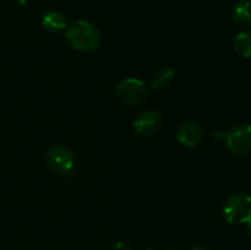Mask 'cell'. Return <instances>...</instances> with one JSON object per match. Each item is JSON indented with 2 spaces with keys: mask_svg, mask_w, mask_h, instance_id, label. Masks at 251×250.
Segmentation results:
<instances>
[{
  "mask_svg": "<svg viewBox=\"0 0 251 250\" xmlns=\"http://www.w3.org/2000/svg\"><path fill=\"white\" fill-rule=\"evenodd\" d=\"M117 96L127 105H137L145 103L150 97L149 87L139 78L127 77L120 81L117 86Z\"/></svg>",
  "mask_w": 251,
  "mask_h": 250,
  "instance_id": "4",
  "label": "cell"
},
{
  "mask_svg": "<svg viewBox=\"0 0 251 250\" xmlns=\"http://www.w3.org/2000/svg\"><path fill=\"white\" fill-rule=\"evenodd\" d=\"M234 49L243 58H251V31H243L234 38Z\"/></svg>",
  "mask_w": 251,
  "mask_h": 250,
  "instance_id": "11",
  "label": "cell"
},
{
  "mask_svg": "<svg viewBox=\"0 0 251 250\" xmlns=\"http://www.w3.org/2000/svg\"><path fill=\"white\" fill-rule=\"evenodd\" d=\"M42 24H43L44 28L48 32H51V33H59V32L64 31L68 27L65 16L59 11L47 12L43 16Z\"/></svg>",
  "mask_w": 251,
  "mask_h": 250,
  "instance_id": "8",
  "label": "cell"
},
{
  "mask_svg": "<svg viewBox=\"0 0 251 250\" xmlns=\"http://www.w3.org/2000/svg\"><path fill=\"white\" fill-rule=\"evenodd\" d=\"M146 250H153V249H151V248H149V249H146Z\"/></svg>",
  "mask_w": 251,
  "mask_h": 250,
  "instance_id": "15",
  "label": "cell"
},
{
  "mask_svg": "<svg viewBox=\"0 0 251 250\" xmlns=\"http://www.w3.org/2000/svg\"><path fill=\"white\" fill-rule=\"evenodd\" d=\"M191 250H208V249L207 248L202 247V245H196V247H194Z\"/></svg>",
  "mask_w": 251,
  "mask_h": 250,
  "instance_id": "14",
  "label": "cell"
},
{
  "mask_svg": "<svg viewBox=\"0 0 251 250\" xmlns=\"http://www.w3.org/2000/svg\"><path fill=\"white\" fill-rule=\"evenodd\" d=\"M233 19L243 26H251V1L243 0L233 9Z\"/></svg>",
  "mask_w": 251,
  "mask_h": 250,
  "instance_id": "10",
  "label": "cell"
},
{
  "mask_svg": "<svg viewBox=\"0 0 251 250\" xmlns=\"http://www.w3.org/2000/svg\"><path fill=\"white\" fill-rule=\"evenodd\" d=\"M176 139L185 147L198 146L203 139V127L194 120L183 123L176 131Z\"/></svg>",
  "mask_w": 251,
  "mask_h": 250,
  "instance_id": "6",
  "label": "cell"
},
{
  "mask_svg": "<svg viewBox=\"0 0 251 250\" xmlns=\"http://www.w3.org/2000/svg\"><path fill=\"white\" fill-rule=\"evenodd\" d=\"M46 162L48 168L54 173H68L74 166V154L68 147L56 145L47 152Z\"/></svg>",
  "mask_w": 251,
  "mask_h": 250,
  "instance_id": "5",
  "label": "cell"
},
{
  "mask_svg": "<svg viewBox=\"0 0 251 250\" xmlns=\"http://www.w3.org/2000/svg\"><path fill=\"white\" fill-rule=\"evenodd\" d=\"M223 217L230 225L247 223L251 218V196L244 193L232 194L223 205Z\"/></svg>",
  "mask_w": 251,
  "mask_h": 250,
  "instance_id": "2",
  "label": "cell"
},
{
  "mask_svg": "<svg viewBox=\"0 0 251 250\" xmlns=\"http://www.w3.org/2000/svg\"><path fill=\"white\" fill-rule=\"evenodd\" d=\"M247 225H248V227H247V232H248V234H249L250 237H251V218L247 222Z\"/></svg>",
  "mask_w": 251,
  "mask_h": 250,
  "instance_id": "13",
  "label": "cell"
},
{
  "mask_svg": "<svg viewBox=\"0 0 251 250\" xmlns=\"http://www.w3.org/2000/svg\"><path fill=\"white\" fill-rule=\"evenodd\" d=\"M225 140L228 150L237 156H247L251 152V124H238L227 132L216 135Z\"/></svg>",
  "mask_w": 251,
  "mask_h": 250,
  "instance_id": "3",
  "label": "cell"
},
{
  "mask_svg": "<svg viewBox=\"0 0 251 250\" xmlns=\"http://www.w3.org/2000/svg\"><path fill=\"white\" fill-rule=\"evenodd\" d=\"M68 43L78 51H92L100 43V33L97 27L88 21L78 20L66 27Z\"/></svg>",
  "mask_w": 251,
  "mask_h": 250,
  "instance_id": "1",
  "label": "cell"
},
{
  "mask_svg": "<svg viewBox=\"0 0 251 250\" xmlns=\"http://www.w3.org/2000/svg\"><path fill=\"white\" fill-rule=\"evenodd\" d=\"M174 80V70L169 66H162L161 69L154 73L153 78H152V87L156 90H162L166 88L173 82Z\"/></svg>",
  "mask_w": 251,
  "mask_h": 250,
  "instance_id": "9",
  "label": "cell"
},
{
  "mask_svg": "<svg viewBox=\"0 0 251 250\" xmlns=\"http://www.w3.org/2000/svg\"><path fill=\"white\" fill-rule=\"evenodd\" d=\"M162 126V117L156 110H146L135 119L134 127L142 136L154 135Z\"/></svg>",
  "mask_w": 251,
  "mask_h": 250,
  "instance_id": "7",
  "label": "cell"
},
{
  "mask_svg": "<svg viewBox=\"0 0 251 250\" xmlns=\"http://www.w3.org/2000/svg\"><path fill=\"white\" fill-rule=\"evenodd\" d=\"M114 250H134V248L129 244V243L125 242H119L115 244Z\"/></svg>",
  "mask_w": 251,
  "mask_h": 250,
  "instance_id": "12",
  "label": "cell"
}]
</instances>
